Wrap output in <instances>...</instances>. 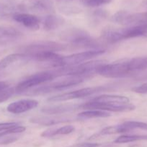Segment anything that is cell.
I'll list each match as a JSON object with an SVG mask.
<instances>
[{
  "label": "cell",
  "instance_id": "obj_1",
  "mask_svg": "<svg viewBox=\"0 0 147 147\" xmlns=\"http://www.w3.org/2000/svg\"><path fill=\"white\" fill-rule=\"evenodd\" d=\"M59 38L74 47L103 50L98 40L92 38L88 32L82 29L70 28L62 31L59 34Z\"/></svg>",
  "mask_w": 147,
  "mask_h": 147
},
{
  "label": "cell",
  "instance_id": "obj_2",
  "mask_svg": "<svg viewBox=\"0 0 147 147\" xmlns=\"http://www.w3.org/2000/svg\"><path fill=\"white\" fill-rule=\"evenodd\" d=\"M88 76H65L61 80H56V81L50 83V84H46L45 86H40L37 88L33 89L30 91H27L24 93L26 96H43V95L48 94L53 92L63 90L69 88L79 85L83 83L86 79L89 78Z\"/></svg>",
  "mask_w": 147,
  "mask_h": 147
},
{
  "label": "cell",
  "instance_id": "obj_3",
  "mask_svg": "<svg viewBox=\"0 0 147 147\" xmlns=\"http://www.w3.org/2000/svg\"><path fill=\"white\" fill-rule=\"evenodd\" d=\"M103 64H105L104 60H92L76 65L58 67L52 70V73L55 78L71 76H88L91 77L93 73H96L97 69Z\"/></svg>",
  "mask_w": 147,
  "mask_h": 147
},
{
  "label": "cell",
  "instance_id": "obj_4",
  "mask_svg": "<svg viewBox=\"0 0 147 147\" xmlns=\"http://www.w3.org/2000/svg\"><path fill=\"white\" fill-rule=\"evenodd\" d=\"M67 48L68 46L66 45L57 42L39 41L22 46L20 47L18 50L20 51L19 53L25 55L30 60H32L33 57L42 53H48V52L56 53V52L65 50Z\"/></svg>",
  "mask_w": 147,
  "mask_h": 147
},
{
  "label": "cell",
  "instance_id": "obj_5",
  "mask_svg": "<svg viewBox=\"0 0 147 147\" xmlns=\"http://www.w3.org/2000/svg\"><path fill=\"white\" fill-rule=\"evenodd\" d=\"M96 73L108 78H122L133 76L130 70L128 59L110 64L105 63L97 69Z\"/></svg>",
  "mask_w": 147,
  "mask_h": 147
},
{
  "label": "cell",
  "instance_id": "obj_6",
  "mask_svg": "<svg viewBox=\"0 0 147 147\" xmlns=\"http://www.w3.org/2000/svg\"><path fill=\"white\" fill-rule=\"evenodd\" d=\"M105 53V50H92L88 51L81 52V53H74L68 56H62L59 61L56 63L55 68L65 66L76 65L80 63H85L88 60L102 55Z\"/></svg>",
  "mask_w": 147,
  "mask_h": 147
},
{
  "label": "cell",
  "instance_id": "obj_7",
  "mask_svg": "<svg viewBox=\"0 0 147 147\" xmlns=\"http://www.w3.org/2000/svg\"><path fill=\"white\" fill-rule=\"evenodd\" d=\"M114 22L122 25L136 26L146 25L147 24V11L144 12L131 14L125 11H119L115 13L111 18Z\"/></svg>",
  "mask_w": 147,
  "mask_h": 147
},
{
  "label": "cell",
  "instance_id": "obj_8",
  "mask_svg": "<svg viewBox=\"0 0 147 147\" xmlns=\"http://www.w3.org/2000/svg\"><path fill=\"white\" fill-rule=\"evenodd\" d=\"M19 10L50 14L55 9L52 0H24L19 4Z\"/></svg>",
  "mask_w": 147,
  "mask_h": 147
},
{
  "label": "cell",
  "instance_id": "obj_9",
  "mask_svg": "<svg viewBox=\"0 0 147 147\" xmlns=\"http://www.w3.org/2000/svg\"><path fill=\"white\" fill-rule=\"evenodd\" d=\"M79 109L84 110H99L111 112H128L133 111L135 106L131 103L127 104H113L109 103H101L90 100L79 106Z\"/></svg>",
  "mask_w": 147,
  "mask_h": 147
},
{
  "label": "cell",
  "instance_id": "obj_10",
  "mask_svg": "<svg viewBox=\"0 0 147 147\" xmlns=\"http://www.w3.org/2000/svg\"><path fill=\"white\" fill-rule=\"evenodd\" d=\"M55 78V76L52 71L40 72L26 78L15 87L16 93H23L25 90H29L34 86L43 84L48 81Z\"/></svg>",
  "mask_w": 147,
  "mask_h": 147
},
{
  "label": "cell",
  "instance_id": "obj_11",
  "mask_svg": "<svg viewBox=\"0 0 147 147\" xmlns=\"http://www.w3.org/2000/svg\"><path fill=\"white\" fill-rule=\"evenodd\" d=\"M108 88L105 86L84 88H81L79 90H74V91H71L69 93H64L60 95H57V96H52V97L49 98L48 100L50 102H60L74 100V99L82 98L86 97V96H92L95 93L106 90Z\"/></svg>",
  "mask_w": 147,
  "mask_h": 147
},
{
  "label": "cell",
  "instance_id": "obj_12",
  "mask_svg": "<svg viewBox=\"0 0 147 147\" xmlns=\"http://www.w3.org/2000/svg\"><path fill=\"white\" fill-rule=\"evenodd\" d=\"M22 37V32L17 29L9 26H0V46L14 44Z\"/></svg>",
  "mask_w": 147,
  "mask_h": 147
},
{
  "label": "cell",
  "instance_id": "obj_13",
  "mask_svg": "<svg viewBox=\"0 0 147 147\" xmlns=\"http://www.w3.org/2000/svg\"><path fill=\"white\" fill-rule=\"evenodd\" d=\"M38 102L33 99H23L13 102L7 107V111L14 114H20L35 109Z\"/></svg>",
  "mask_w": 147,
  "mask_h": 147
},
{
  "label": "cell",
  "instance_id": "obj_14",
  "mask_svg": "<svg viewBox=\"0 0 147 147\" xmlns=\"http://www.w3.org/2000/svg\"><path fill=\"white\" fill-rule=\"evenodd\" d=\"M118 35L120 41L128 40L135 37H147V24L146 25L130 26L125 28L118 29Z\"/></svg>",
  "mask_w": 147,
  "mask_h": 147
},
{
  "label": "cell",
  "instance_id": "obj_15",
  "mask_svg": "<svg viewBox=\"0 0 147 147\" xmlns=\"http://www.w3.org/2000/svg\"><path fill=\"white\" fill-rule=\"evenodd\" d=\"M12 18L14 21L22 24L24 27L33 31L38 30L40 28V20L33 14L19 12L14 14Z\"/></svg>",
  "mask_w": 147,
  "mask_h": 147
},
{
  "label": "cell",
  "instance_id": "obj_16",
  "mask_svg": "<svg viewBox=\"0 0 147 147\" xmlns=\"http://www.w3.org/2000/svg\"><path fill=\"white\" fill-rule=\"evenodd\" d=\"M30 121L35 124L42 126H53L61 123L70 121L69 119L65 117H49V116H37L30 119Z\"/></svg>",
  "mask_w": 147,
  "mask_h": 147
},
{
  "label": "cell",
  "instance_id": "obj_17",
  "mask_svg": "<svg viewBox=\"0 0 147 147\" xmlns=\"http://www.w3.org/2000/svg\"><path fill=\"white\" fill-rule=\"evenodd\" d=\"M19 4L12 0L0 1V17H8L19 13Z\"/></svg>",
  "mask_w": 147,
  "mask_h": 147
},
{
  "label": "cell",
  "instance_id": "obj_18",
  "mask_svg": "<svg viewBox=\"0 0 147 147\" xmlns=\"http://www.w3.org/2000/svg\"><path fill=\"white\" fill-rule=\"evenodd\" d=\"M91 100L101 103H109L113 104H127L129 103V98L126 96L118 95H102L95 97Z\"/></svg>",
  "mask_w": 147,
  "mask_h": 147
},
{
  "label": "cell",
  "instance_id": "obj_19",
  "mask_svg": "<svg viewBox=\"0 0 147 147\" xmlns=\"http://www.w3.org/2000/svg\"><path fill=\"white\" fill-rule=\"evenodd\" d=\"M29 60L30 59L25 55L22 53H18L9 55L0 61V70H4L19 62H24Z\"/></svg>",
  "mask_w": 147,
  "mask_h": 147
},
{
  "label": "cell",
  "instance_id": "obj_20",
  "mask_svg": "<svg viewBox=\"0 0 147 147\" xmlns=\"http://www.w3.org/2000/svg\"><path fill=\"white\" fill-rule=\"evenodd\" d=\"M79 106L76 105H71V104H63L58 105V106H46L41 109V112L46 114H61V113H67L71 111L75 110Z\"/></svg>",
  "mask_w": 147,
  "mask_h": 147
},
{
  "label": "cell",
  "instance_id": "obj_21",
  "mask_svg": "<svg viewBox=\"0 0 147 147\" xmlns=\"http://www.w3.org/2000/svg\"><path fill=\"white\" fill-rule=\"evenodd\" d=\"M64 23V19L60 16L50 14L45 18L43 22V28L46 31H53L59 28Z\"/></svg>",
  "mask_w": 147,
  "mask_h": 147
},
{
  "label": "cell",
  "instance_id": "obj_22",
  "mask_svg": "<svg viewBox=\"0 0 147 147\" xmlns=\"http://www.w3.org/2000/svg\"><path fill=\"white\" fill-rule=\"evenodd\" d=\"M128 65L133 75H137L139 72L147 70V57H138L128 59Z\"/></svg>",
  "mask_w": 147,
  "mask_h": 147
},
{
  "label": "cell",
  "instance_id": "obj_23",
  "mask_svg": "<svg viewBox=\"0 0 147 147\" xmlns=\"http://www.w3.org/2000/svg\"><path fill=\"white\" fill-rule=\"evenodd\" d=\"M81 119H94V118H107L110 116L108 112L99 110H87L78 115Z\"/></svg>",
  "mask_w": 147,
  "mask_h": 147
},
{
  "label": "cell",
  "instance_id": "obj_24",
  "mask_svg": "<svg viewBox=\"0 0 147 147\" xmlns=\"http://www.w3.org/2000/svg\"><path fill=\"white\" fill-rule=\"evenodd\" d=\"M147 140V136L142 135H122L117 138L114 142L116 144H125L129 142H136V141Z\"/></svg>",
  "mask_w": 147,
  "mask_h": 147
},
{
  "label": "cell",
  "instance_id": "obj_25",
  "mask_svg": "<svg viewBox=\"0 0 147 147\" xmlns=\"http://www.w3.org/2000/svg\"><path fill=\"white\" fill-rule=\"evenodd\" d=\"M128 131L123 123L120 125H117V126H111L108 127H105L100 131L101 135H110L115 134H122L126 133Z\"/></svg>",
  "mask_w": 147,
  "mask_h": 147
},
{
  "label": "cell",
  "instance_id": "obj_26",
  "mask_svg": "<svg viewBox=\"0 0 147 147\" xmlns=\"http://www.w3.org/2000/svg\"><path fill=\"white\" fill-rule=\"evenodd\" d=\"M124 126L126 127L128 131L133 129H139L147 131V123L141 121H125L123 123Z\"/></svg>",
  "mask_w": 147,
  "mask_h": 147
},
{
  "label": "cell",
  "instance_id": "obj_27",
  "mask_svg": "<svg viewBox=\"0 0 147 147\" xmlns=\"http://www.w3.org/2000/svg\"><path fill=\"white\" fill-rule=\"evenodd\" d=\"M15 93V88L8 87L0 90V103L7 101Z\"/></svg>",
  "mask_w": 147,
  "mask_h": 147
},
{
  "label": "cell",
  "instance_id": "obj_28",
  "mask_svg": "<svg viewBox=\"0 0 147 147\" xmlns=\"http://www.w3.org/2000/svg\"><path fill=\"white\" fill-rule=\"evenodd\" d=\"M112 0H82L84 5L89 7H97L101 5L109 4Z\"/></svg>",
  "mask_w": 147,
  "mask_h": 147
},
{
  "label": "cell",
  "instance_id": "obj_29",
  "mask_svg": "<svg viewBox=\"0 0 147 147\" xmlns=\"http://www.w3.org/2000/svg\"><path fill=\"white\" fill-rule=\"evenodd\" d=\"M75 128L71 125H68V126H62V127L58 128L55 129L54 136L58 135H67L69 134H71L74 131Z\"/></svg>",
  "mask_w": 147,
  "mask_h": 147
},
{
  "label": "cell",
  "instance_id": "obj_30",
  "mask_svg": "<svg viewBox=\"0 0 147 147\" xmlns=\"http://www.w3.org/2000/svg\"><path fill=\"white\" fill-rule=\"evenodd\" d=\"M19 139L17 134H7L0 136V145H7L16 142Z\"/></svg>",
  "mask_w": 147,
  "mask_h": 147
},
{
  "label": "cell",
  "instance_id": "obj_31",
  "mask_svg": "<svg viewBox=\"0 0 147 147\" xmlns=\"http://www.w3.org/2000/svg\"><path fill=\"white\" fill-rule=\"evenodd\" d=\"M19 123L16 122H5V123H0V134L2 132L7 131L15 126H18Z\"/></svg>",
  "mask_w": 147,
  "mask_h": 147
},
{
  "label": "cell",
  "instance_id": "obj_32",
  "mask_svg": "<svg viewBox=\"0 0 147 147\" xmlns=\"http://www.w3.org/2000/svg\"><path fill=\"white\" fill-rule=\"evenodd\" d=\"M132 91L139 94H146L147 93V83H144L139 86H136L132 88Z\"/></svg>",
  "mask_w": 147,
  "mask_h": 147
},
{
  "label": "cell",
  "instance_id": "obj_33",
  "mask_svg": "<svg viewBox=\"0 0 147 147\" xmlns=\"http://www.w3.org/2000/svg\"><path fill=\"white\" fill-rule=\"evenodd\" d=\"M99 144L97 143H80L73 146V147H99Z\"/></svg>",
  "mask_w": 147,
  "mask_h": 147
},
{
  "label": "cell",
  "instance_id": "obj_34",
  "mask_svg": "<svg viewBox=\"0 0 147 147\" xmlns=\"http://www.w3.org/2000/svg\"><path fill=\"white\" fill-rule=\"evenodd\" d=\"M141 7L147 9V0H143L141 3Z\"/></svg>",
  "mask_w": 147,
  "mask_h": 147
}]
</instances>
